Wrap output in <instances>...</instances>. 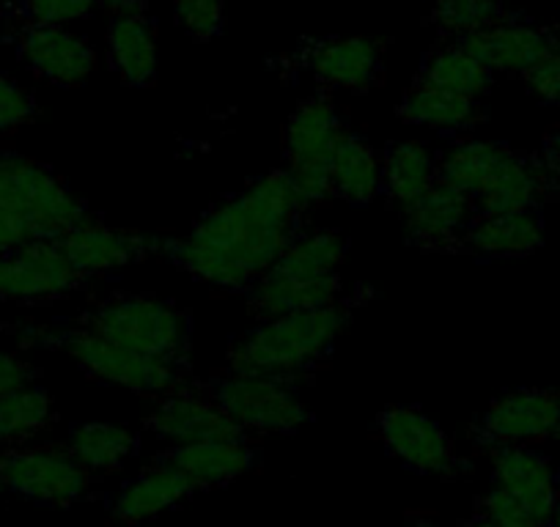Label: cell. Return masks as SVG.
<instances>
[{
    "mask_svg": "<svg viewBox=\"0 0 560 527\" xmlns=\"http://www.w3.org/2000/svg\"><path fill=\"white\" fill-rule=\"evenodd\" d=\"M58 347L94 379L127 387L132 393H165L179 385V363L132 352L121 343L89 330H72L56 338Z\"/></svg>",
    "mask_w": 560,
    "mask_h": 527,
    "instance_id": "8992f818",
    "label": "cell"
},
{
    "mask_svg": "<svg viewBox=\"0 0 560 527\" xmlns=\"http://www.w3.org/2000/svg\"><path fill=\"white\" fill-rule=\"evenodd\" d=\"M511 149L492 141H465L443 154L438 163V181L454 187L472 203L483 196Z\"/></svg>",
    "mask_w": 560,
    "mask_h": 527,
    "instance_id": "d4e9b609",
    "label": "cell"
},
{
    "mask_svg": "<svg viewBox=\"0 0 560 527\" xmlns=\"http://www.w3.org/2000/svg\"><path fill=\"white\" fill-rule=\"evenodd\" d=\"M555 437L560 440V415H558V426H555Z\"/></svg>",
    "mask_w": 560,
    "mask_h": 527,
    "instance_id": "f6af8a7d",
    "label": "cell"
},
{
    "mask_svg": "<svg viewBox=\"0 0 560 527\" xmlns=\"http://www.w3.org/2000/svg\"><path fill=\"white\" fill-rule=\"evenodd\" d=\"M20 56L39 78L58 85L83 83L96 67L89 42L63 25H28L20 34Z\"/></svg>",
    "mask_w": 560,
    "mask_h": 527,
    "instance_id": "4fadbf2b",
    "label": "cell"
},
{
    "mask_svg": "<svg viewBox=\"0 0 560 527\" xmlns=\"http://www.w3.org/2000/svg\"><path fill=\"white\" fill-rule=\"evenodd\" d=\"M544 171H547L549 181H560V129H555L552 136L544 143Z\"/></svg>",
    "mask_w": 560,
    "mask_h": 527,
    "instance_id": "f35d334b",
    "label": "cell"
},
{
    "mask_svg": "<svg viewBox=\"0 0 560 527\" xmlns=\"http://www.w3.org/2000/svg\"><path fill=\"white\" fill-rule=\"evenodd\" d=\"M91 330L132 352L179 363L190 343V321L158 297H116L91 316Z\"/></svg>",
    "mask_w": 560,
    "mask_h": 527,
    "instance_id": "277c9868",
    "label": "cell"
},
{
    "mask_svg": "<svg viewBox=\"0 0 560 527\" xmlns=\"http://www.w3.org/2000/svg\"><path fill=\"white\" fill-rule=\"evenodd\" d=\"M80 278L58 239H36L3 258V297H61L78 286Z\"/></svg>",
    "mask_w": 560,
    "mask_h": 527,
    "instance_id": "9c48e42d",
    "label": "cell"
},
{
    "mask_svg": "<svg viewBox=\"0 0 560 527\" xmlns=\"http://www.w3.org/2000/svg\"><path fill=\"white\" fill-rule=\"evenodd\" d=\"M163 461L179 470L192 489H198L220 487L245 476L256 465V454L242 440H207V443L176 445Z\"/></svg>",
    "mask_w": 560,
    "mask_h": 527,
    "instance_id": "d6986e66",
    "label": "cell"
},
{
    "mask_svg": "<svg viewBox=\"0 0 560 527\" xmlns=\"http://www.w3.org/2000/svg\"><path fill=\"white\" fill-rule=\"evenodd\" d=\"M61 247L69 256L74 270L80 276H94V272H110L135 261L147 253L149 242L135 231L107 229L102 223L83 220L72 231L61 236Z\"/></svg>",
    "mask_w": 560,
    "mask_h": 527,
    "instance_id": "e0dca14e",
    "label": "cell"
},
{
    "mask_svg": "<svg viewBox=\"0 0 560 527\" xmlns=\"http://www.w3.org/2000/svg\"><path fill=\"white\" fill-rule=\"evenodd\" d=\"M308 69L316 80L332 89L360 91L374 83L382 63V45L365 36L316 42L308 50Z\"/></svg>",
    "mask_w": 560,
    "mask_h": 527,
    "instance_id": "ac0fdd59",
    "label": "cell"
},
{
    "mask_svg": "<svg viewBox=\"0 0 560 527\" xmlns=\"http://www.w3.org/2000/svg\"><path fill=\"white\" fill-rule=\"evenodd\" d=\"M544 242V229L533 212L489 214L476 220L465 236V245L478 256L511 258L538 250Z\"/></svg>",
    "mask_w": 560,
    "mask_h": 527,
    "instance_id": "cb8c5ba5",
    "label": "cell"
},
{
    "mask_svg": "<svg viewBox=\"0 0 560 527\" xmlns=\"http://www.w3.org/2000/svg\"><path fill=\"white\" fill-rule=\"evenodd\" d=\"M176 23L196 39H214L223 31L225 0H174Z\"/></svg>",
    "mask_w": 560,
    "mask_h": 527,
    "instance_id": "836d02e7",
    "label": "cell"
},
{
    "mask_svg": "<svg viewBox=\"0 0 560 527\" xmlns=\"http://www.w3.org/2000/svg\"><path fill=\"white\" fill-rule=\"evenodd\" d=\"M102 7L113 9V12H121V14H132L143 7V0H96Z\"/></svg>",
    "mask_w": 560,
    "mask_h": 527,
    "instance_id": "ab89813d",
    "label": "cell"
},
{
    "mask_svg": "<svg viewBox=\"0 0 560 527\" xmlns=\"http://www.w3.org/2000/svg\"><path fill=\"white\" fill-rule=\"evenodd\" d=\"M341 281L330 278H294L287 272L269 270L250 286L253 314L258 319H278V316L300 314V311H319L338 303Z\"/></svg>",
    "mask_w": 560,
    "mask_h": 527,
    "instance_id": "2e32d148",
    "label": "cell"
},
{
    "mask_svg": "<svg viewBox=\"0 0 560 527\" xmlns=\"http://www.w3.org/2000/svg\"><path fill=\"white\" fill-rule=\"evenodd\" d=\"M149 429L174 445L207 443V440H242V429L225 415L214 399L198 393H174L149 418Z\"/></svg>",
    "mask_w": 560,
    "mask_h": 527,
    "instance_id": "5bb4252c",
    "label": "cell"
},
{
    "mask_svg": "<svg viewBox=\"0 0 560 527\" xmlns=\"http://www.w3.org/2000/svg\"><path fill=\"white\" fill-rule=\"evenodd\" d=\"M382 181L393 201L409 209L438 185V160L423 143L401 141L387 149L382 163Z\"/></svg>",
    "mask_w": 560,
    "mask_h": 527,
    "instance_id": "484cf974",
    "label": "cell"
},
{
    "mask_svg": "<svg viewBox=\"0 0 560 527\" xmlns=\"http://www.w3.org/2000/svg\"><path fill=\"white\" fill-rule=\"evenodd\" d=\"M83 220V203L45 165L0 152V256L36 239H61Z\"/></svg>",
    "mask_w": 560,
    "mask_h": 527,
    "instance_id": "7a4b0ae2",
    "label": "cell"
},
{
    "mask_svg": "<svg viewBox=\"0 0 560 527\" xmlns=\"http://www.w3.org/2000/svg\"><path fill=\"white\" fill-rule=\"evenodd\" d=\"M34 116V96H31L23 85L14 83L12 78L0 74V132L23 127V124H28Z\"/></svg>",
    "mask_w": 560,
    "mask_h": 527,
    "instance_id": "e575fe53",
    "label": "cell"
},
{
    "mask_svg": "<svg viewBox=\"0 0 560 527\" xmlns=\"http://www.w3.org/2000/svg\"><path fill=\"white\" fill-rule=\"evenodd\" d=\"M470 198L462 196L454 187L443 185V181H438V185L420 198V201H415L412 207L404 209L409 236H412L418 245L432 247L454 242L456 236L470 225Z\"/></svg>",
    "mask_w": 560,
    "mask_h": 527,
    "instance_id": "44dd1931",
    "label": "cell"
},
{
    "mask_svg": "<svg viewBox=\"0 0 560 527\" xmlns=\"http://www.w3.org/2000/svg\"><path fill=\"white\" fill-rule=\"evenodd\" d=\"M347 136L336 105L327 96H314L303 102L289 118L287 154L289 179L300 192L303 203H319L332 192L330 163L338 143Z\"/></svg>",
    "mask_w": 560,
    "mask_h": 527,
    "instance_id": "5b68a950",
    "label": "cell"
},
{
    "mask_svg": "<svg viewBox=\"0 0 560 527\" xmlns=\"http://www.w3.org/2000/svg\"><path fill=\"white\" fill-rule=\"evenodd\" d=\"M52 421V405L42 387H23L18 393L0 396V443H25L45 432Z\"/></svg>",
    "mask_w": 560,
    "mask_h": 527,
    "instance_id": "1f68e13d",
    "label": "cell"
},
{
    "mask_svg": "<svg viewBox=\"0 0 560 527\" xmlns=\"http://www.w3.org/2000/svg\"><path fill=\"white\" fill-rule=\"evenodd\" d=\"M494 487L516 500L538 525L549 527L560 503L558 472L549 459L525 445H503L492 450Z\"/></svg>",
    "mask_w": 560,
    "mask_h": 527,
    "instance_id": "30bf717a",
    "label": "cell"
},
{
    "mask_svg": "<svg viewBox=\"0 0 560 527\" xmlns=\"http://www.w3.org/2000/svg\"><path fill=\"white\" fill-rule=\"evenodd\" d=\"M382 443L398 461L427 476H445L456 467L454 450L438 421L415 407H390L380 418Z\"/></svg>",
    "mask_w": 560,
    "mask_h": 527,
    "instance_id": "7c38bea8",
    "label": "cell"
},
{
    "mask_svg": "<svg viewBox=\"0 0 560 527\" xmlns=\"http://www.w3.org/2000/svg\"><path fill=\"white\" fill-rule=\"evenodd\" d=\"M110 63L124 83L149 85L158 78V34L143 14H121L107 31Z\"/></svg>",
    "mask_w": 560,
    "mask_h": 527,
    "instance_id": "603a6c76",
    "label": "cell"
},
{
    "mask_svg": "<svg viewBox=\"0 0 560 527\" xmlns=\"http://www.w3.org/2000/svg\"><path fill=\"white\" fill-rule=\"evenodd\" d=\"M558 483H560V472H558Z\"/></svg>",
    "mask_w": 560,
    "mask_h": 527,
    "instance_id": "bcb514c9",
    "label": "cell"
},
{
    "mask_svg": "<svg viewBox=\"0 0 560 527\" xmlns=\"http://www.w3.org/2000/svg\"><path fill=\"white\" fill-rule=\"evenodd\" d=\"M560 415V396L552 390H514L494 401L483 415L481 443L503 445L541 443L552 437Z\"/></svg>",
    "mask_w": 560,
    "mask_h": 527,
    "instance_id": "8fae6325",
    "label": "cell"
},
{
    "mask_svg": "<svg viewBox=\"0 0 560 527\" xmlns=\"http://www.w3.org/2000/svg\"><path fill=\"white\" fill-rule=\"evenodd\" d=\"M192 492L190 481L174 470L171 465H154L147 472H140L132 483L121 489L113 500V516L124 525H138V522L154 519L163 511L179 505Z\"/></svg>",
    "mask_w": 560,
    "mask_h": 527,
    "instance_id": "ffe728a7",
    "label": "cell"
},
{
    "mask_svg": "<svg viewBox=\"0 0 560 527\" xmlns=\"http://www.w3.org/2000/svg\"><path fill=\"white\" fill-rule=\"evenodd\" d=\"M332 192L349 203L374 201L382 187V163L374 149L358 136L347 132L330 163Z\"/></svg>",
    "mask_w": 560,
    "mask_h": 527,
    "instance_id": "4316f807",
    "label": "cell"
},
{
    "mask_svg": "<svg viewBox=\"0 0 560 527\" xmlns=\"http://www.w3.org/2000/svg\"><path fill=\"white\" fill-rule=\"evenodd\" d=\"M420 83L467 96V99H478L492 85V69L472 58L467 50H462L459 45H451L427 58L423 72H420Z\"/></svg>",
    "mask_w": 560,
    "mask_h": 527,
    "instance_id": "f546056e",
    "label": "cell"
},
{
    "mask_svg": "<svg viewBox=\"0 0 560 527\" xmlns=\"http://www.w3.org/2000/svg\"><path fill=\"white\" fill-rule=\"evenodd\" d=\"M407 527H443V525H440V522H434V519H429V516H412Z\"/></svg>",
    "mask_w": 560,
    "mask_h": 527,
    "instance_id": "60d3db41",
    "label": "cell"
},
{
    "mask_svg": "<svg viewBox=\"0 0 560 527\" xmlns=\"http://www.w3.org/2000/svg\"><path fill=\"white\" fill-rule=\"evenodd\" d=\"M522 78L538 99L560 105V39Z\"/></svg>",
    "mask_w": 560,
    "mask_h": 527,
    "instance_id": "d590c367",
    "label": "cell"
},
{
    "mask_svg": "<svg viewBox=\"0 0 560 527\" xmlns=\"http://www.w3.org/2000/svg\"><path fill=\"white\" fill-rule=\"evenodd\" d=\"M404 121L418 124V127L432 129H467L481 118L476 99L451 94V91L434 89L429 83H418L404 94L401 107H398Z\"/></svg>",
    "mask_w": 560,
    "mask_h": 527,
    "instance_id": "83f0119b",
    "label": "cell"
},
{
    "mask_svg": "<svg viewBox=\"0 0 560 527\" xmlns=\"http://www.w3.org/2000/svg\"><path fill=\"white\" fill-rule=\"evenodd\" d=\"M347 325L349 311L341 303L267 319L234 343L229 354L231 371L287 379L325 358Z\"/></svg>",
    "mask_w": 560,
    "mask_h": 527,
    "instance_id": "3957f363",
    "label": "cell"
},
{
    "mask_svg": "<svg viewBox=\"0 0 560 527\" xmlns=\"http://www.w3.org/2000/svg\"><path fill=\"white\" fill-rule=\"evenodd\" d=\"M0 489L45 505H72L89 489V470L63 448H25L0 456Z\"/></svg>",
    "mask_w": 560,
    "mask_h": 527,
    "instance_id": "ba28073f",
    "label": "cell"
},
{
    "mask_svg": "<svg viewBox=\"0 0 560 527\" xmlns=\"http://www.w3.org/2000/svg\"><path fill=\"white\" fill-rule=\"evenodd\" d=\"M343 261V239L332 231L294 239L287 253L272 264V270L294 278H330L338 276V264Z\"/></svg>",
    "mask_w": 560,
    "mask_h": 527,
    "instance_id": "4dcf8cb0",
    "label": "cell"
},
{
    "mask_svg": "<svg viewBox=\"0 0 560 527\" xmlns=\"http://www.w3.org/2000/svg\"><path fill=\"white\" fill-rule=\"evenodd\" d=\"M96 0H23L34 25H63L89 17Z\"/></svg>",
    "mask_w": 560,
    "mask_h": 527,
    "instance_id": "8d00e7d4",
    "label": "cell"
},
{
    "mask_svg": "<svg viewBox=\"0 0 560 527\" xmlns=\"http://www.w3.org/2000/svg\"><path fill=\"white\" fill-rule=\"evenodd\" d=\"M34 374L36 371L23 358L0 352V396H9V393L28 387L34 382Z\"/></svg>",
    "mask_w": 560,
    "mask_h": 527,
    "instance_id": "74e56055",
    "label": "cell"
},
{
    "mask_svg": "<svg viewBox=\"0 0 560 527\" xmlns=\"http://www.w3.org/2000/svg\"><path fill=\"white\" fill-rule=\"evenodd\" d=\"M549 527H560V503H558V511H555L552 522H549Z\"/></svg>",
    "mask_w": 560,
    "mask_h": 527,
    "instance_id": "7bdbcfd3",
    "label": "cell"
},
{
    "mask_svg": "<svg viewBox=\"0 0 560 527\" xmlns=\"http://www.w3.org/2000/svg\"><path fill=\"white\" fill-rule=\"evenodd\" d=\"M0 297H3V258H0Z\"/></svg>",
    "mask_w": 560,
    "mask_h": 527,
    "instance_id": "ee69618b",
    "label": "cell"
},
{
    "mask_svg": "<svg viewBox=\"0 0 560 527\" xmlns=\"http://www.w3.org/2000/svg\"><path fill=\"white\" fill-rule=\"evenodd\" d=\"M465 527H494L492 522H487V519H481V516H476V519L470 522V525H465Z\"/></svg>",
    "mask_w": 560,
    "mask_h": 527,
    "instance_id": "b9f144b4",
    "label": "cell"
},
{
    "mask_svg": "<svg viewBox=\"0 0 560 527\" xmlns=\"http://www.w3.org/2000/svg\"><path fill=\"white\" fill-rule=\"evenodd\" d=\"M555 42L558 39L552 34H547V31L503 20V23L492 25V28L462 36V39H456V45L470 52L472 58H478L481 63H487L492 72L525 74Z\"/></svg>",
    "mask_w": 560,
    "mask_h": 527,
    "instance_id": "9a60e30c",
    "label": "cell"
},
{
    "mask_svg": "<svg viewBox=\"0 0 560 527\" xmlns=\"http://www.w3.org/2000/svg\"><path fill=\"white\" fill-rule=\"evenodd\" d=\"M547 171L541 165L530 163L522 154L509 152L505 154L503 165L498 168L494 179L483 190L472 207L481 212V218L489 214H520L530 212L547 192Z\"/></svg>",
    "mask_w": 560,
    "mask_h": 527,
    "instance_id": "7402d4cb",
    "label": "cell"
},
{
    "mask_svg": "<svg viewBox=\"0 0 560 527\" xmlns=\"http://www.w3.org/2000/svg\"><path fill=\"white\" fill-rule=\"evenodd\" d=\"M432 20L440 31L462 39L503 23L505 9L503 0H434Z\"/></svg>",
    "mask_w": 560,
    "mask_h": 527,
    "instance_id": "d6a6232c",
    "label": "cell"
},
{
    "mask_svg": "<svg viewBox=\"0 0 560 527\" xmlns=\"http://www.w3.org/2000/svg\"><path fill=\"white\" fill-rule=\"evenodd\" d=\"M214 401L236 426L253 432H294L308 421L298 393L278 376L231 374L218 382Z\"/></svg>",
    "mask_w": 560,
    "mask_h": 527,
    "instance_id": "52a82bcc",
    "label": "cell"
},
{
    "mask_svg": "<svg viewBox=\"0 0 560 527\" xmlns=\"http://www.w3.org/2000/svg\"><path fill=\"white\" fill-rule=\"evenodd\" d=\"M135 434L118 423H80L69 434V454L89 472H113L135 454Z\"/></svg>",
    "mask_w": 560,
    "mask_h": 527,
    "instance_id": "f1b7e54d",
    "label": "cell"
},
{
    "mask_svg": "<svg viewBox=\"0 0 560 527\" xmlns=\"http://www.w3.org/2000/svg\"><path fill=\"white\" fill-rule=\"evenodd\" d=\"M305 209L289 174H269L220 203L168 247L182 270L214 289L253 286L294 242Z\"/></svg>",
    "mask_w": 560,
    "mask_h": 527,
    "instance_id": "6da1fadb",
    "label": "cell"
}]
</instances>
